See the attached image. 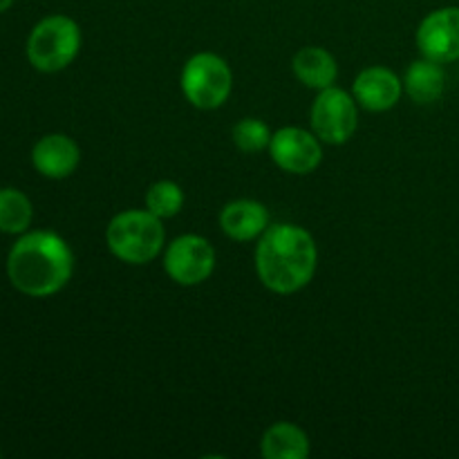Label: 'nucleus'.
Listing matches in <instances>:
<instances>
[{
    "mask_svg": "<svg viewBox=\"0 0 459 459\" xmlns=\"http://www.w3.org/2000/svg\"><path fill=\"white\" fill-rule=\"evenodd\" d=\"M184 206V191L179 184L170 182V179H161L155 182L146 193V209L160 220L173 218L182 211Z\"/></svg>",
    "mask_w": 459,
    "mask_h": 459,
    "instance_id": "f3484780",
    "label": "nucleus"
},
{
    "mask_svg": "<svg viewBox=\"0 0 459 459\" xmlns=\"http://www.w3.org/2000/svg\"><path fill=\"white\" fill-rule=\"evenodd\" d=\"M81 48V30L72 18L48 16L36 22L27 39V58L39 72H61L76 58Z\"/></svg>",
    "mask_w": 459,
    "mask_h": 459,
    "instance_id": "20e7f679",
    "label": "nucleus"
},
{
    "mask_svg": "<svg viewBox=\"0 0 459 459\" xmlns=\"http://www.w3.org/2000/svg\"><path fill=\"white\" fill-rule=\"evenodd\" d=\"M316 242L296 224H273L260 236L255 272L260 282L276 294L303 290L316 272Z\"/></svg>",
    "mask_w": 459,
    "mask_h": 459,
    "instance_id": "f03ea898",
    "label": "nucleus"
},
{
    "mask_svg": "<svg viewBox=\"0 0 459 459\" xmlns=\"http://www.w3.org/2000/svg\"><path fill=\"white\" fill-rule=\"evenodd\" d=\"M417 48L426 58L451 63L459 58V7L430 12L417 27Z\"/></svg>",
    "mask_w": 459,
    "mask_h": 459,
    "instance_id": "1a4fd4ad",
    "label": "nucleus"
},
{
    "mask_svg": "<svg viewBox=\"0 0 459 459\" xmlns=\"http://www.w3.org/2000/svg\"><path fill=\"white\" fill-rule=\"evenodd\" d=\"M269 155L285 173L307 175L321 164L323 151L316 134L303 128H281L272 134Z\"/></svg>",
    "mask_w": 459,
    "mask_h": 459,
    "instance_id": "6e6552de",
    "label": "nucleus"
},
{
    "mask_svg": "<svg viewBox=\"0 0 459 459\" xmlns=\"http://www.w3.org/2000/svg\"><path fill=\"white\" fill-rule=\"evenodd\" d=\"M291 67H294V74L300 83L318 90V92L332 88L336 74H339V65H336L334 56L323 48H303L300 52H296Z\"/></svg>",
    "mask_w": 459,
    "mask_h": 459,
    "instance_id": "4468645a",
    "label": "nucleus"
},
{
    "mask_svg": "<svg viewBox=\"0 0 459 459\" xmlns=\"http://www.w3.org/2000/svg\"><path fill=\"white\" fill-rule=\"evenodd\" d=\"M74 258L61 236L25 231L9 249L7 276L21 294L45 299L61 291L72 278Z\"/></svg>",
    "mask_w": 459,
    "mask_h": 459,
    "instance_id": "f257e3e1",
    "label": "nucleus"
},
{
    "mask_svg": "<svg viewBox=\"0 0 459 459\" xmlns=\"http://www.w3.org/2000/svg\"><path fill=\"white\" fill-rule=\"evenodd\" d=\"M220 227L231 240L249 242L267 231L269 213L255 200L229 202L220 213Z\"/></svg>",
    "mask_w": 459,
    "mask_h": 459,
    "instance_id": "f8f14e48",
    "label": "nucleus"
},
{
    "mask_svg": "<svg viewBox=\"0 0 459 459\" xmlns=\"http://www.w3.org/2000/svg\"><path fill=\"white\" fill-rule=\"evenodd\" d=\"M81 160V151L72 137L63 133H52L40 137L31 148V164L43 178L63 179L70 178Z\"/></svg>",
    "mask_w": 459,
    "mask_h": 459,
    "instance_id": "9d476101",
    "label": "nucleus"
},
{
    "mask_svg": "<svg viewBox=\"0 0 459 459\" xmlns=\"http://www.w3.org/2000/svg\"><path fill=\"white\" fill-rule=\"evenodd\" d=\"M403 81L388 67H366L354 79L352 92L359 106L370 112H385L397 106L402 99Z\"/></svg>",
    "mask_w": 459,
    "mask_h": 459,
    "instance_id": "9b49d317",
    "label": "nucleus"
},
{
    "mask_svg": "<svg viewBox=\"0 0 459 459\" xmlns=\"http://www.w3.org/2000/svg\"><path fill=\"white\" fill-rule=\"evenodd\" d=\"M357 99L334 85L318 92L312 106V128L321 142L334 143V146L345 143L357 133Z\"/></svg>",
    "mask_w": 459,
    "mask_h": 459,
    "instance_id": "423d86ee",
    "label": "nucleus"
},
{
    "mask_svg": "<svg viewBox=\"0 0 459 459\" xmlns=\"http://www.w3.org/2000/svg\"><path fill=\"white\" fill-rule=\"evenodd\" d=\"M233 143L240 148L242 152H260L264 148H269V142H272V130L264 121L260 119H242L233 126Z\"/></svg>",
    "mask_w": 459,
    "mask_h": 459,
    "instance_id": "a211bd4d",
    "label": "nucleus"
},
{
    "mask_svg": "<svg viewBox=\"0 0 459 459\" xmlns=\"http://www.w3.org/2000/svg\"><path fill=\"white\" fill-rule=\"evenodd\" d=\"M106 242L112 255L128 264H146L164 247V227L151 211L130 209L115 215L106 229Z\"/></svg>",
    "mask_w": 459,
    "mask_h": 459,
    "instance_id": "7ed1b4c3",
    "label": "nucleus"
},
{
    "mask_svg": "<svg viewBox=\"0 0 459 459\" xmlns=\"http://www.w3.org/2000/svg\"><path fill=\"white\" fill-rule=\"evenodd\" d=\"M231 67L218 54L200 52L182 70V92L200 110H215L231 94Z\"/></svg>",
    "mask_w": 459,
    "mask_h": 459,
    "instance_id": "39448f33",
    "label": "nucleus"
},
{
    "mask_svg": "<svg viewBox=\"0 0 459 459\" xmlns=\"http://www.w3.org/2000/svg\"><path fill=\"white\" fill-rule=\"evenodd\" d=\"M164 269L178 285L193 287L204 282L215 269V251L202 236H179L164 254Z\"/></svg>",
    "mask_w": 459,
    "mask_h": 459,
    "instance_id": "0eeeda50",
    "label": "nucleus"
},
{
    "mask_svg": "<svg viewBox=\"0 0 459 459\" xmlns=\"http://www.w3.org/2000/svg\"><path fill=\"white\" fill-rule=\"evenodd\" d=\"M403 90L420 106H430L437 101L446 90V72H444L442 63L426 56L412 63L403 76Z\"/></svg>",
    "mask_w": 459,
    "mask_h": 459,
    "instance_id": "ddd939ff",
    "label": "nucleus"
},
{
    "mask_svg": "<svg viewBox=\"0 0 459 459\" xmlns=\"http://www.w3.org/2000/svg\"><path fill=\"white\" fill-rule=\"evenodd\" d=\"M260 453L267 459H305L309 455V439L296 424L278 421L263 435Z\"/></svg>",
    "mask_w": 459,
    "mask_h": 459,
    "instance_id": "2eb2a0df",
    "label": "nucleus"
},
{
    "mask_svg": "<svg viewBox=\"0 0 459 459\" xmlns=\"http://www.w3.org/2000/svg\"><path fill=\"white\" fill-rule=\"evenodd\" d=\"M12 4H13V0H0V13L7 12V9L12 7Z\"/></svg>",
    "mask_w": 459,
    "mask_h": 459,
    "instance_id": "6ab92c4d",
    "label": "nucleus"
},
{
    "mask_svg": "<svg viewBox=\"0 0 459 459\" xmlns=\"http://www.w3.org/2000/svg\"><path fill=\"white\" fill-rule=\"evenodd\" d=\"M34 218L30 197L18 188H0V233L22 236Z\"/></svg>",
    "mask_w": 459,
    "mask_h": 459,
    "instance_id": "dca6fc26",
    "label": "nucleus"
}]
</instances>
